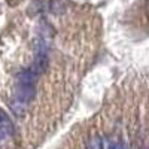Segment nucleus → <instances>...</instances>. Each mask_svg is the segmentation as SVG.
Instances as JSON below:
<instances>
[{
	"label": "nucleus",
	"instance_id": "f257e3e1",
	"mask_svg": "<svg viewBox=\"0 0 149 149\" xmlns=\"http://www.w3.org/2000/svg\"><path fill=\"white\" fill-rule=\"evenodd\" d=\"M48 66V57L45 52H36V57L33 60V64L30 67V70L36 74V76H39V74H42L45 72Z\"/></svg>",
	"mask_w": 149,
	"mask_h": 149
},
{
	"label": "nucleus",
	"instance_id": "f03ea898",
	"mask_svg": "<svg viewBox=\"0 0 149 149\" xmlns=\"http://www.w3.org/2000/svg\"><path fill=\"white\" fill-rule=\"evenodd\" d=\"M34 95V85H18L17 93H15V98L24 102V103H29Z\"/></svg>",
	"mask_w": 149,
	"mask_h": 149
},
{
	"label": "nucleus",
	"instance_id": "7ed1b4c3",
	"mask_svg": "<svg viewBox=\"0 0 149 149\" xmlns=\"http://www.w3.org/2000/svg\"><path fill=\"white\" fill-rule=\"evenodd\" d=\"M0 131L5 136H9L14 133V124L9 119V116L6 115V112L3 109H0Z\"/></svg>",
	"mask_w": 149,
	"mask_h": 149
},
{
	"label": "nucleus",
	"instance_id": "20e7f679",
	"mask_svg": "<svg viewBox=\"0 0 149 149\" xmlns=\"http://www.w3.org/2000/svg\"><path fill=\"white\" fill-rule=\"evenodd\" d=\"M36 78L37 76L30 69H26L18 74V85H34Z\"/></svg>",
	"mask_w": 149,
	"mask_h": 149
},
{
	"label": "nucleus",
	"instance_id": "39448f33",
	"mask_svg": "<svg viewBox=\"0 0 149 149\" xmlns=\"http://www.w3.org/2000/svg\"><path fill=\"white\" fill-rule=\"evenodd\" d=\"M26 104L27 103H24L21 100H18V98H14V100H10L9 106H10V110L14 112L15 115H24V112H26Z\"/></svg>",
	"mask_w": 149,
	"mask_h": 149
},
{
	"label": "nucleus",
	"instance_id": "423d86ee",
	"mask_svg": "<svg viewBox=\"0 0 149 149\" xmlns=\"http://www.w3.org/2000/svg\"><path fill=\"white\" fill-rule=\"evenodd\" d=\"M86 149H102V139L94 136L86 142Z\"/></svg>",
	"mask_w": 149,
	"mask_h": 149
},
{
	"label": "nucleus",
	"instance_id": "0eeeda50",
	"mask_svg": "<svg viewBox=\"0 0 149 149\" xmlns=\"http://www.w3.org/2000/svg\"><path fill=\"white\" fill-rule=\"evenodd\" d=\"M3 137H5V134H3L2 131H0V142H2V140H3Z\"/></svg>",
	"mask_w": 149,
	"mask_h": 149
}]
</instances>
